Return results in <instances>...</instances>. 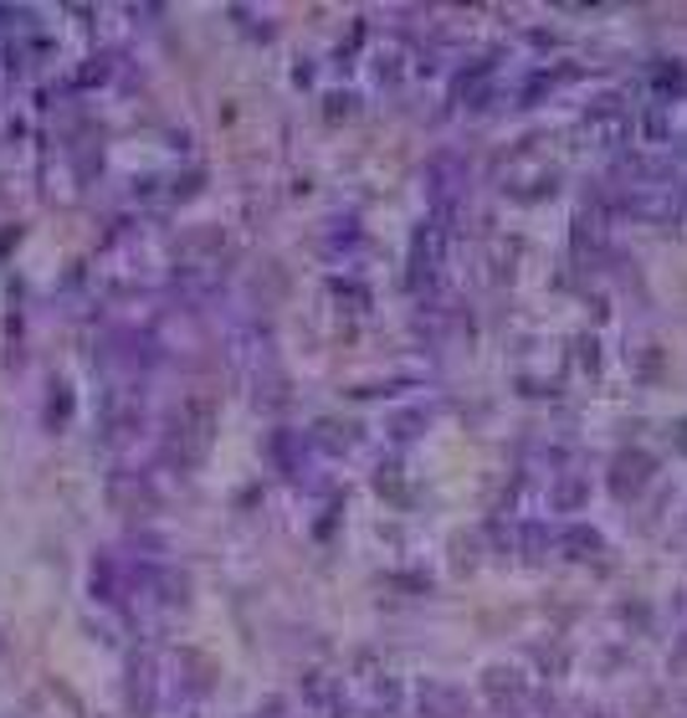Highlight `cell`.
I'll return each instance as SVG.
<instances>
[{
  "label": "cell",
  "instance_id": "cell-1",
  "mask_svg": "<svg viewBox=\"0 0 687 718\" xmlns=\"http://www.w3.org/2000/svg\"><path fill=\"white\" fill-rule=\"evenodd\" d=\"M441 272H447V221L432 215V221H421L416 242H411V283L421 293H432L441 283Z\"/></svg>",
  "mask_w": 687,
  "mask_h": 718
},
{
  "label": "cell",
  "instance_id": "cell-2",
  "mask_svg": "<svg viewBox=\"0 0 687 718\" xmlns=\"http://www.w3.org/2000/svg\"><path fill=\"white\" fill-rule=\"evenodd\" d=\"M585 134L596 144H605V149H621V144L636 134V119L632 108L621 103L615 92H605V98H596V103L585 108Z\"/></svg>",
  "mask_w": 687,
  "mask_h": 718
},
{
  "label": "cell",
  "instance_id": "cell-3",
  "mask_svg": "<svg viewBox=\"0 0 687 718\" xmlns=\"http://www.w3.org/2000/svg\"><path fill=\"white\" fill-rule=\"evenodd\" d=\"M426 196H432V211L447 221V215L457 211V200H462V185H467V164L452 160V154H441V160H432V170H426Z\"/></svg>",
  "mask_w": 687,
  "mask_h": 718
},
{
  "label": "cell",
  "instance_id": "cell-4",
  "mask_svg": "<svg viewBox=\"0 0 687 718\" xmlns=\"http://www.w3.org/2000/svg\"><path fill=\"white\" fill-rule=\"evenodd\" d=\"M651 451H621V457H615L611 462V493L615 498H636V493H641V487L651 483Z\"/></svg>",
  "mask_w": 687,
  "mask_h": 718
},
{
  "label": "cell",
  "instance_id": "cell-5",
  "mask_svg": "<svg viewBox=\"0 0 687 718\" xmlns=\"http://www.w3.org/2000/svg\"><path fill=\"white\" fill-rule=\"evenodd\" d=\"M590 498V478L585 472H560L554 483H549V508L554 513H579Z\"/></svg>",
  "mask_w": 687,
  "mask_h": 718
},
{
  "label": "cell",
  "instance_id": "cell-6",
  "mask_svg": "<svg viewBox=\"0 0 687 718\" xmlns=\"http://www.w3.org/2000/svg\"><path fill=\"white\" fill-rule=\"evenodd\" d=\"M462 708H467V698L452 682H426L421 688V714L426 718H462Z\"/></svg>",
  "mask_w": 687,
  "mask_h": 718
},
{
  "label": "cell",
  "instance_id": "cell-7",
  "mask_svg": "<svg viewBox=\"0 0 687 718\" xmlns=\"http://www.w3.org/2000/svg\"><path fill=\"white\" fill-rule=\"evenodd\" d=\"M483 688H488V698L498 703V708H519V703L528 698L524 672H513V667H492L488 678H483Z\"/></svg>",
  "mask_w": 687,
  "mask_h": 718
},
{
  "label": "cell",
  "instance_id": "cell-8",
  "mask_svg": "<svg viewBox=\"0 0 687 718\" xmlns=\"http://www.w3.org/2000/svg\"><path fill=\"white\" fill-rule=\"evenodd\" d=\"M457 98H467V108H483L492 98V62H477L472 72L457 77Z\"/></svg>",
  "mask_w": 687,
  "mask_h": 718
},
{
  "label": "cell",
  "instance_id": "cell-9",
  "mask_svg": "<svg viewBox=\"0 0 687 718\" xmlns=\"http://www.w3.org/2000/svg\"><path fill=\"white\" fill-rule=\"evenodd\" d=\"M560 549L570 559H590V555H600V534L590 529V523H570L560 534Z\"/></svg>",
  "mask_w": 687,
  "mask_h": 718
},
{
  "label": "cell",
  "instance_id": "cell-10",
  "mask_svg": "<svg viewBox=\"0 0 687 718\" xmlns=\"http://www.w3.org/2000/svg\"><path fill=\"white\" fill-rule=\"evenodd\" d=\"M636 134L647 144H662L672 134V103H651L641 119H636Z\"/></svg>",
  "mask_w": 687,
  "mask_h": 718
},
{
  "label": "cell",
  "instance_id": "cell-11",
  "mask_svg": "<svg viewBox=\"0 0 687 718\" xmlns=\"http://www.w3.org/2000/svg\"><path fill=\"white\" fill-rule=\"evenodd\" d=\"M651 88H683V67H651Z\"/></svg>",
  "mask_w": 687,
  "mask_h": 718
}]
</instances>
